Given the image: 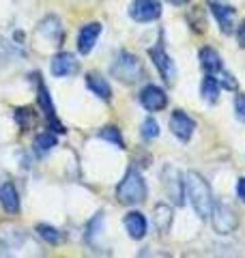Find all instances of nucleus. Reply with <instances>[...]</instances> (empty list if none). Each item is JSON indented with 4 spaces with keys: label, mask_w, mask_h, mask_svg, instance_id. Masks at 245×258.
<instances>
[{
    "label": "nucleus",
    "mask_w": 245,
    "mask_h": 258,
    "mask_svg": "<svg viewBox=\"0 0 245 258\" xmlns=\"http://www.w3.org/2000/svg\"><path fill=\"white\" fill-rule=\"evenodd\" d=\"M15 120H18L22 132H28V129H32L37 125V116H35V112H32L30 108H20L18 112H15Z\"/></svg>",
    "instance_id": "22"
},
{
    "label": "nucleus",
    "mask_w": 245,
    "mask_h": 258,
    "mask_svg": "<svg viewBox=\"0 0 245 258\" xmlns=\"http://www.w3.org/2000/svg\"><path fill=\"white\" fill-rule=\"evenodd\" d=\"M0 205H3L7 213L20 211V198H18V191H15L13 183H5L3 187H0Z\"/></svg>",
    "instance_id": "17"
},
{
    "label": "nucleus",
    "mask_w": 245,
    "mask_h": 258,
    "mask_svg": "<svg viewBox=\"0 0 245 258\" xmlns=\"http://www.w3.org/2000/svg\"><path fill=\"white\" fill-rule=\"evenodd\" d=\"M99 35H101V24L91 22V24H86V26H82L80 32H78V52L88 54L95 47Z\"/></svg>",
    "instance_id": "13"
},
{
    "label": "nucleus",
    "mask_w": 245,
    "mask_h": 258,
    "mask_svg": "<svg viewBox=\"0 0 245 258\" xmlns=\"http://www.w3.org/2000/svg\"><path fill=\"white\" fill-rule=\"evenodd\" d=\"M39 35L47 39L50 41V45H58L63 41V26H60V20L54 18V15H50V18H45L43 22H41L39 26Z\"/></svg>",
    "instance_id": "14"
},
{
    "label": "nucleus",
    "mask_w": 245,
    "mask_h": 258,
    "mask_svg": "<svg viewBox=\"0 0 245 258\" xmlns=\"http://www.w3.org/2000/svg\"><path fill=\"white\" fill-rule=\"evenodd\" d=\"M39 106H41V110H43V114H45V118H47V125H50V129H52L54 134H65V132H67V129H65V125L60 123L58 118H56V112H54L50 93H47L45 84H39Z\"/></svg>",
    "instance_id": "12"
},
{
    "label": "nucleus",
    "mask_w": 245,
    "mask_h": 258,
    "mask_svg": "<svg viewBox=\"0 0 245 258\" xmlns=\"http://www.w3.org/2000/svg\"><path fill=\"white\" fill-rule=\"evenodd\" d=\"M236 194H239L241 200H245V179H241L239 185H236Z\"/></svg>",
    "instance_id": "29"
},
{
    "label": "nucleus",
    "mask_w": 245,
    "mask_h": 258,
    "mask_svg": "<svg viewBox=\"0 0 245 258\" xmlns=\"http://www.w3.org/2000/svg\"><path fill=\"white\" fill-rule=\"evenodd\" d=\"M170 224H172V209L168 205H157L155 207V226L161 235H166L170 230Z\"/></svg>",
    "instance_id": "19"
},
{
    "label": "nucleus",
    "mask_w": 245,
    "mask_h": 258,
    "mask_svg": "<svg viewBox=\"0 0 245 258\" xmlns=\"http://www.w3.org/2000/svg\"><path fill=\"white\" fill-rule=\"evenodd\" d=\"M185 179H187L185 181L187 198H190L194 211L198 213L200 220H207V217H211V211H213V196H211L209 183L198 172H187Z\"/></svg>",
    "instance_id": "1"
},
{
    "label": "nucleus",
    "mask_w": 245,
    "mask_h": 258,
    "mask_svg": "<svg viewBox=\"0 0 245 258\" xmlns=\"http://www.w3.org/2000/svg\"><path fill=\"white\" fill-rule=\"evenodd\" d=\"M219 74V78H217V82H219V86H224V88H228V91H236V80H234V76H230L228 71H224V69H219L217 71Z\"/></svg>",
    "instance_id": "26"
},
{
    "label": "nucleus",
    "mask_w": 245,
    "mask_h": 258,
    "mask_svg": "<svg viewBox=\"0 0 245 258\" xmlns=\"http://www.w3.org/2000/svg\"><path fill=\"white\" fill-rule=\"evenodd\" d=\"M86 84H88V88H91V91H93L97 97H99V99H103V101L112 99V88H110L108 80H105L103 76L91 71V74L86 76Z\"/></svg>",
    "instance_id": "16"
},
{
    "label": "nucleus",
    "mask_w": 245,
    "mask_h": 258,
    "mask_svg": "<svg viewBox=\"0 0 245 258\" xmlns=\"http://www.w3.org/2000/svg\"><path fill=\"white\" fill-rule=\"evenodd\" d=\"M129 15L136 22H153L161 15V3L159 0H134L129 5Z\"/></svg>",
    "instance_id": "6"
},
{
    "label": "nucleus",
    "mask_w": 245,
    "mask_h": 258,
    "mask_svg": "<svg viewBox=\"0 0 245 258\" xmlns=\"http://www.w3.org/2000/svg\"><path fill=\"white\" fill-rule=\"evenodd\" d=\"M149 56L153 64L157 67L159 76L166 80V84H174V78H176V67L174 62L170 60V56L166 54V50H163V45H157V47H151L149 50Z\"/></svg>",
    "instance_id": "7"
},
{
    "label": "nucleus",
    "mask_w": 245,
    "mask_h": 258,
    "mask_svg": "<svg viewBox=\"0 0 245 258\" xmlns=\"http://www.w3.org/2000/svg\"><path fill=\"white\" fill-rule=\"evenodd\" d=\"M37 232H39V237L47 241L50 245H58L60 241H63V235L56 228H52V226H47V224H39L37 226Z\"/></svg>",
    "instance_id": "23"
},
{
    "label": "nucleus",
    "mask_w": 245,
    "mask_h": 258,
    "mask_svg": "<svg viewBox=\"0 0 245 258\" xmlns=\"http://www.w3.org/2000/svg\"><path fill=\"white\" fill-rule=\"evenodd\" d=\"M50 69H52V74H54L56 78H67V76L78 74L80 62H78V58H76L73 54H69V52H60V54H56L54 58H52Z\"/></svg>",
    "instance_id": "11"
},
{
    "label": "nucleus",
    "mask_w": 245,
    "mask_h": 258,
    "mask_svg": "<svg viewBox=\"0 0 245 258\" xmlns=\"http://www.w3.org/2000/svg\"><path fill=\"white\" fill-rule=\"evenodd\" d=\"M209 7H211V13L215 15V20L219 24L224 35H232V28H234V7L228 5L226 0H207Z\"/></svg>",
    "instance_id": "5"
},
{
    "label": "nucleus",
    "mask_w": 245,
    "mask_h": 258,
    "mask_svg": "<svg viewBox=\"0 0 245 258\" xmlns=\"http://www.w3.org/2000/svg\"><path fill=\"white\" fill-rule=\"evenodd\" d=\"M161 185H163V191L168 194V198L176 207L185 205V181L181 170H176L174 166H166L161 170Z\"/></svg>",
    "instance_id": "4"
},
{
    "label": "nucleus",
    "mask_w": 245,
    "mask_h": 258,
    "mask_svg": "<svg viewBox=\"0 0 245 258\" xmlns=\"http://www.w3.org/2000/svg\"><path fill=\"white\" fill-rule=\"evenodd\" d=\"M168 3H172V5H187L190 0H168Z\"/></svg>",
    "instance_id": "30"
},
{
    "label": "nucleus",
    "mask_w": 245,
    "mask_h": 258,
    "mask_svg": "<svg viewBox=\"0 0 245 258\" xmlns=\"http://www.w3.org/2000/svg\"><path fill=\"white\" fill-rule=\"evenodd\" d=\"M116 198H118L120 205H129V207L140 205L146 198V183L142 179V174L138 170H134V168L127 170L125 179H122L116 187Z\"/></svg>",
    "instance_id": "3"
},
{
    "label": "nucleus",
    "mask_w": 245,
    "mask_h": 258,
    "mask_svg": "<svg viewBox=\"0 0 245 258\" xmlns=\"http://www.w3.org/2000/svg\"><path fill=\"white\" fill-rule=\"evenodd\" d=\"M213 228L219 232V235H228L236 228V215L228 205H213Z\"/></svg>",
    "instance_id": "8"
},
{
    "label": "nucleus",
    "mask_w": 245,
    "mask_h": 258,
    "mask_svg": "<svg viewBox=\"0 0 245 258\" xmlns=\"http://www.w3.org/2000/svg\"><path fill=\"white\" fill-rule=\"evenodd\" d=\"M122 224H125V230H127V235L132 237V239H142L146 235V217L142 213H138V211H132V213H127L125 215V220H122Z\"/></svg>",
    "instance_id": "15"
},
{
    "label": "nucleus",
    "mask_w": 245,
    "mask_h": 258,
    "mask_svg": "<svg viewBox=\"0 0 245 258\" xmlns=\"http://www.w3.org/2000/svg\"><path fill=\"white\" fill-rule=\"evenodd\" d=\"M140 103L149 112H159L168 106V97L163 93V88L155 86V84H146L140 93Z\"/></svg>",
    "instance_id": "9"
},
{
    "label": "nucleus",
    "mask_w": 245,
    "mask_h": 258,
    "mask_svg": "<svg viewBox=\"0 0 245 258\" xmlns=\"http://www.w3.org/2000/svg\"><path fill=\"white\" fill-rule=\"evenodd\" d=\"M200 91H202V97H204V99H207L209 103H215V101L219 99V82H217V78L207 76V78L202 80Z\"/></svg>",
    "instance_id": "20"
},
{
    "label": "nucleus",
    "mask_w": 245,
    "mask_h": 258,
    "mask_svg": "<svg viewBox=\"0 0 245 258\" xmlns=\"http://www.w3.org/2000/svg\"><path fill=\"white\" fill-rule=\"evenodd\" d=\"M32 147H35L37 155H45V153H50L54 147H56V136L54 134H39L35 142H32Z\"/></svg>",
    "instance_id": "21"
},
{
    "label": "nucleus",
    "mask_w": 245,
    "mask_h": 258,
    "mask_svg": "<svg viewBox=\"0 0 245 258\" xmlns=\"http://www.w3.org/2000/svg\"><path fill=\"white\" fill-rule=\"evenodd\" d=\"M234 112H236V118L245 123V93H239L234 97Z\"/></svg>",
    "instance_id": "27"
},
{
    "label": "nucleus",
    "mask_w": 245,
    "mask_h": 258,
    "mask_svg": "<svg viewBox=\"0 0 245 258\" xmlns=\"http://www.w3.org/2000/svg\"><path fill=\"white\" fill-rule=\"evenodd\" d=\"M99 136L103 140H108V142H114L116 147H120V149H125V142H122V136H120V132L116 127H103L101 132H99Z\"/></svg>",
    "instance_id": "24"
},
{
    "label": "nucleus",
    "mask_w": 245,
    "mask_h": 258,
    "mask_svg": "<svg viewBox=\"0 0 245 258\" xmlns=\"http://www.w3.org/2000/svg\"><path fill=\"white\" fill-rule=\"evenodd\" d=\"M170 129H172V134L178 140L187 142L196 132V123H194V118L187 116L183 110H176L174 114L170 116Z\"/></svg>",
    "instance_id": "10"
},
{
    "label": "nucleus",
    "mask_w": 245,
    "mask_h": 258,
    "mask_svg": "<svg viewBox=\"0 0 245 258\" xmlns=\"http://www.w3.org/2000/svg\"><path fill=\"white\" fill-rule=\"evenodd\" d=\"M236 39H239V45L245 47V22H241L239 30H236Z\"/></svg>",
    "instance_id": "28"
},
{
    "label": "nucleus",
    "mask_w": 245,
    "mask_h": 258,
    "mask_svg": "<svg viewBox=\"0 0 245 258\" xmlns=\"http://www.w3.org/2000/svg\"><path fill=\"white\" fill-rule=\"evenodd\" d=\"M110 71L122 84H136L144 78V64L138 60L136 54H129V52H118L116 58L110 64Z\"/></svg>",
    "instance_id": "2"
},
{
    "label": "nucleus",
    "mask_w": 245,
    "mask_h": 258,
    "mask_svg": "<svg viewBox=\"0 0 245 258\" xmlns=\"http://www.w3.org/2000/svg\"><path fill=\"white\" fill-rule=\"evenodd\" d=\"M142 136H144L146 140L157 138V136H159V125H157V120H155V118H146L144 123H142Z\"/></svg>",
    "instance_id": "25"
},
{
    "label": "nucleus",
    "mask_w": 245,
    "mask_h": 258,
    "mask_svg": "<svg viewBox=\"0 0 245 258\" xmlns=\"http://www.w3.org/2000/svg\"><path fill=\"white\" fill-rule=\"evenodd\" d=\"M198 58H200V67L207 71V74H217V71L222 69V58H219V54L213 47H202Z\"/></svg>",
    "instance_id": "18"
}]
</instances>
